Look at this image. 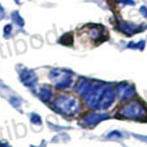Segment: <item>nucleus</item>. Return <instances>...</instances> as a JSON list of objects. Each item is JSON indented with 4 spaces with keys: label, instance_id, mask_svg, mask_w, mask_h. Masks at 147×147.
<instances>
[{
    "label": "nucleus",
    "instance_id": "nucleus-6",
    "mask_svg": "<svg viewBox=\"0 0 147 147\" xmlns=\"http://www.w3.org/2000/svg\"><path fill=\"white\" fill-rule=\"evenodd\" d=\"M40 97L44 99V101H49L52 97V90L48 88H41L40 90Z\"/></svg>",
    "mask_w": 147,
    "mask_h": 147
},
{
    "label": "nucleus",
    "instance_id": "nucleus-4",
    "mask_svg": "<svg viewBox=\"0 0 147 147\" xmlns=\"http://www.w3.org/2000/svg\"><path fill=\"white\" fill-rule=\"evenodd\" d=\"M51 78H52V80L54 81L56 86H58L59 89L69 88L72 83V78L69 75V74L62 71V70H54V71H52Z\"/></svg>",
    "mask_w": 147,
    "mask_h": 147
},
{
    "label": "nucleus",
    "instance_id": "nucleus-3",
    "mask_svg": "<svg viewBox=\"0 0 147 147\" xmlns=\"http://www.w3.org/2000/svg\"><path fill=\"white\" fill-rule=\"evenodd\" d=\"M120 115L129 117V119H145L147 116V110L143 107V105L138 103V102H132L128 106L123 107Z\"/></svg>",
    "mask_w": 147,
    "mask_h": 147
},
{
    "label": "nucleus",
    "instance_id": "nucleus-2",
    "mask_svg": "<svg viewBox=\"0 0 147 147\" xmlns=\"http://www.w3.org/2000/svg\"><path fill=\"white\" fill-rule=\"evenodd\" d=\"M54 107L65 115H75L79 111V102L74 97H59L54 102Z\"/></svg>",
    "mask_w": 147,
    "mask_h": 147
},
{
    "label": "nucleus",
    "instance_id": "nucleus-5",
    "mask_svg": "<svg viewBox=\"0 0 147 147\" xmlns=\"http://www.w3.org/2000/svg\"><path fill=\"white\" fill-rule=\"evenodd\" d=\"M115 94L120 99L125 101V99H129L134 96V88L132 85H128V84H120L116 88V90H115Z\"/></svg>",
    "mask_w": 147,
    "mask_h": 147
},
{
    "label": "nucleus",
    "instance_id": "nucleus-1",
    "mask_svg": "<svg viewBox=\"0 0 147 147\" xmlns=\"http://www.w3.org/2000/svg\"><path fill=\"white\" fill-rule=\"evenodd\" d=\"M78 92L84 97L86 105L96 110H105L110 107L115 97L110 85L89 80H81L78 84Z\"/></svg>",
    "mask_w": 147,
    "mask_h": 147
}]
</instances>
